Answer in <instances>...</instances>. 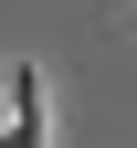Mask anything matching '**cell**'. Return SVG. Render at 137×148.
<instances>
[{
	"label": "cell",
	"mask_w": 137,
	"mask_h": 148,
	"mask_svg": "<svg viewBox=\"0 0 137 148\" xmlns=\"http://www.w3.org/2000/svg\"><path fill=\"white\" fill-rule=\"evenodd\" d=\"M0 148H53V106H42V64H11V127H0Z\"/></svg>",
	"instance_id": "1"
}]
</instances>
